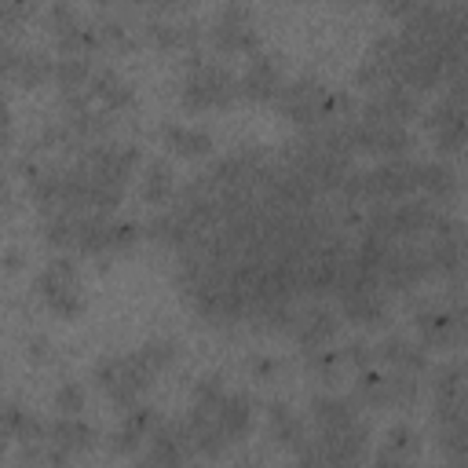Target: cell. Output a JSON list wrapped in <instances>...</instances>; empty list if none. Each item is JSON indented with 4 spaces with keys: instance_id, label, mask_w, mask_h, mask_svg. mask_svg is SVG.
Segmentation results:
<instances>
[{
    "instance_id": "obj_30",
    "label": "cell",
    "mask_w": 468,
    "mask_h": 468,
    "mask_svg": "<svg viewBox=\"0 0 468 468\" xmlns=\"http://www.w3.org/2000/svg\"><path fill=\"white\" fill-rule=\"evenodd\" d=\"M340 355H344V362L355 366V369H369V362L377 358V351H373L366 340H351V344H344Z\"/></svg>"
},
{
    "instance_id": "obj_20",
    "label": "cell",
    "mask_w": 468,
    "mask_h": 468,
    "mask_svg": "<svg viewBox=\"0 0 468 468\" xmlns=\"http://www.w3.org/2000/svg\"><path fill=\"white\" fill-rule=\"evenodd\" d=\"M355 402L369 406V410H384L391 406V373L384 369H358L355 377Z\"/></svg>"
},
{
    "instance_id": "obj_5",
    "label": "cell",
    "mask_w": 468,
    "mask_h": 468,
    "mask_svg": "<svg viewBox=\"0 0 468 468\" xmlns=\"http://www.w3.org/2000/svg\"><path fill=\"white\" fill-rule=\"evenodd\" d=\"M208 40L219 55H249L252 58L260 51V33H256L252 11L241 4H227L208 26Z\"/></svg>"
},
{
    "instance_id": "obj_26",
    "label": "cell",
    "mask_w": 468,
    "mask_h": 468,
    "mask_svg": "<svg viewBox=\"0 0 468 468\" xmlns=\"http://www.w3.org/2000/svg\"><path fill=\"white\" fill-rule=\"evenodd\" d=\"M51 406H55L58 417H80L84 406H88L84 384H80V380H62V384L55 388V395H51Z\"/></svg>"
},
{
    "instance_id": "obj_24",
    "label": "cell",
    "mask_w": 468,
    "mask_h": 468,
    "mask_svg": "<svg viewBox=\"0 0 468 468\" xmlns=\"http://www.w3.org/2000/svg\"><path fill=\"white\" fill-rule=\"evenodd\" d=\"M303 366H307V373H311V377H318L322 384H340V377H344V369H347L344 355H340V351H333V347L307 351V355H303Z\"/></svg>"
},
{
    "instance_id": "obj_34",
    "label": "cell",
    "mask_w": 468,
    "mask_h": 468,
    "mask_svg": "<svg viewBox=\"0 0 468 468\" xmlns=\"http://www.w3.org/2000/svg\"><path fill=\"white\" fill-rule=\"evenodd\" d=\"M369 468H417V464H413V457H399V453H391V450H380Z\"/></svg>"
},
{
    "instance_id": "obj_32",
    "label": "cell",
    "mask_w": 468,
    "mask_h": 468,
    "mask_svg": "<svg viewBox=\"0 0 468 468\" xmlns=\"http://www.w3.org/2000/svg\"><path fill=\"white\" fill-rule=\"evenodd\" d=\"M26 355H29V362H48L51 358V340L44 333L26 336Z\"/></svg>"
},
{
    "instance_id": "obj_40",
    "label": "cell",
    "mask_w": 468,
    "mask_h": 468,
    "mask_svg": "<svg viewBox=\"0 0 468 468\" xmlns=\"http://www.w3.org/2000/svg\"><path fill=\"white\" fill-rule=\"evenodd\" d=\"M230 468H260V464H252V461H238V464H230Z\"/></svg>"
},
{
    "instance_id": "obj_36",
    "label": "cell",
    "mask_w": 468,
    "mask_h": 468,
    "mask_svg": "<svg viewBox=\"0 0 468 468\" xmlns=\"http://www.w3.org/2000/svg\"><path fill=\"white\" fill-rule=\"evenodd\" d=\"M457 241H461V252H464V260H468V219H461V234H457Z\"/></svg>"
},
{
    "instance_id": "obj_10",
    "label": "cell",
    "mask_w": 468,
    "mask_h": 468,
    "mask_svg": "<svg viewBox=\"0 0 468 468\" xmlns=\"http://www.w3.org/2000/svg\"><path fill=\"white\" fill-rule=\"evenodd\" d=\"M377 351V358L384 362V366H391L395 373H410V377H424L428 373V347L420 344V340H410V336H402V333H388V336H380V344L373 347Z\"/></svg>"
},
{
    "instance_id": "obj_12",
    "label": "cell",
    "mask_w": 468,
    "mask_h": 468,
    "mask_svg": "<svg viewBox=\"0 0 468 468\" xmlns=\"http://www.w3.org/2000/svg\"><path fill=\"white\" fill-rule=\"evenodd\" d=\"M88 91H91V99L106 113H124V110L135 106V88L124 80V73L117 66H99L95 77H91V84H88Z\"/></svg>"
},
{
    "instance_id": "obj_17",
    "label": "cell",
    "mask_w": 468,
    "mask_h": 468,
    "mask_svg": "<svg viewBox=\"0 0 468 468\" xmlns=\"http://www.w3.org/2000/svg\"><path fill=\"white\" fill-rule=\"evenodd\" d=\"M461 179L446 161H420V197H428L435 208H450L457 201Z\"/></svg>"
},
{
    "instance_id": "obj_41",
    "label": "cell",
    "mask_w": 468,
    "mask_h": 468,
    "mask_svg": "<svg viewBox=\"0 0 468 468\" xmlns=\"http://www.w3.org/2000/svg\"><path fill=\"white\" fill-rule=\"evenodd\" d=\"M461 176H464V183H468V161H464V172H461Z\"/></svg>"
},
{
    "instance_id": "obj_2",
    "label": "cell",
    "mask_w": 468,
    "mask_h": 468,
    "mask_svg": "<svg viewBox=\"0 0 468 468\" xmlns=\"http://www.w3.org/2000/svg\"><path fill=\"white\" fill-rule=\"evenodd\" d=\"M91 380L110 395V402L121 410V417L128 410L139 406L143 391H150L154 384V373L150 366L139 358V351H128V355H102L95 366H91Z\"/></svg>"
},
{
    "instance_id": "obj_8",
    "label": "cell",
    "mask_w": 468,
    "mask_h": 468,
    "mask_svg": "<svg viewBox=\"0 0 468 468\" xmlns=\"http://www.w3.org/2000/svg\"><path fill=\"white\" fill-rule=\"evenodd\" d=\"M263 420H267V435L274 446L289 450V453H300L307 442H311V431H307V420L282 399L267 402L263 406Z\"/></svg>"
},
{
    "instance_id": "obj_16",
    "label": "cell",
    "mask_w": 468,
    "mask_h": 468,
    "mask_svg": "<svg viewBox=\"0 0 468 468\" xmlns=\"http://www.w3.org/2000/svg\"><path fill=\"white\" fill-rule=\"evenodd\" d=\"M161 143H165V150H172L176 157H208V154H212V132L201 128V124L165 121V124H161Z\"/></svg>"
},
{
    "instance_id": "obj_13",
    "label": "cell",
    "mask_w": 468,
    "mask_h": 468,
    "mask_svg": "<svg viewBox=\"0 0 468 468\" xmlns=\"http://www.w3.org/2000/svg\"><path fill=\"white\" fill-rule=\"evenodd\" d=\"M413 329L420 336L424 347H453L457 344V325H453V314L450 307L442 303H420L413 307Z\"/></svg>"
},
{
    "instance_id": "obj_23",
    "label": "cell",
    "mask_w": 468,
    "mask_h": 468,
    "mask_svg": "<svg viewBox=\"0 0 468 468\" xmlns=\"http://www.w3.org/2000/svg\"><path fill=\"white\" fill-rule=\"evenodd\" d=\"M464 388H468V362L453 358V362H439L431 369V395L435 399H450V395H457Z\"/></svg>"
},
{
    "instance_id": "obj_39",
    "label": "cell",
    "mask_w": 468,
    "mask_h": 468,
    "mask_svg": "<svg viewBox=\"0 0 468 468\" xmlns=\"http://www.w3.org/2000/svg\"><path fill=\"white\" fill-rule=\"evenodd\" d=\"M132 468H157V464H154L150 457H135V461H132Z\"/></svg>"
},
{
    "instance_id": "obj_25",
    "label": "cell",
    "mask_w": 468,
    "mask_h": 468,
    "mask_svg": "<svg viewBox=\"0 0 468 468\" xmlns=\"http://www.w3.org/2000/svg\"><path fill=\"white\" fill-rule=\"evenodd\" d=\"M135 351H139V358L150 366V373L157 377V373H165V369L176 362L179 344H176L172 336H150V340H146V344H139Z\"/></svg>"
},
{
    "instance_id": "obj_38",
    "label": "cell",
    "mask_w": 468,
    "mask_h": 468,
    "mask_svg": "<svg viewBox=\"0 0 468 468\" xmlns=\"http://www.w3.org/2000/svg\"><path fill=\"white\" fill-rule=\"evenodd\" d=\"M15 468H44V461H29V457H18Z\"/></svg>"
},
{
    "instance_id": "obj_11",
    "label": "cell",
    "mask_w": 468,
    "mask_h": 468,
    "mask_svg": "<svg viewBox=\"0 0 468 468\" xmlns=\"http://www.w3.org/2000/svg\"><path fill=\"white\" fill-rule=\"evenodd\" d=\"M179 197V186H176V168L165 161V157H150L143 161L139 168V201L165 212L172 201Z\"/></svg>"
},
{
    "instance_id": "obj_14",
    "label": "cell",
    "mask_w": 468,
    "mask_h": 468,
    "mask_svg": "<svg viewBox=\"0 0 468 468\" xmlns=\"http://www.w3.org/2000/svg\"><path fill=\"white\" fill-rule=\"evenodd\" d=\"M307 417H311L314 431H340V428H347V424L358 420V402H355V395L347 399V395L322 391V395L311 399Z\"/></svg>"
},
{
    "instance_id": "obj_31",
    "label": "cell",
    "mask_w": 468,
    "mask_h": 468,
    "mask_svg": "<svg viewBox=\"0 0 468 468\" xmlns=\"http://www.w3.org/2000/svg\"><path fill=\"white\" fill-rule=\"evenodd\" d=\"M278 369H282V362H278L274 355H252V358H249V373H252L256 380H274Z\"/></svg>"
},
{
    "instance_id": "obj_37",
    "label": "cell",
    "mask_w": 468,
    "mask_h": 468,
    "mask_svg": "<svg viewBox=\"0 0 468 468\" xmlns=\"http://www.w3.org/2000/svg\"><path fill=\"white\" fill-rule=\"evenodd\" d=\"M442 468H468V453H464V457H446Z\"/></svg>"
},
{
    "instance_id": "obj_19",
    "label": "cell",
    "mask_w": 468,
    "mask_h": 468,
    "mask_svg": "<svg viewBox=\"0 0 468 468\" xmlns=\"http://www.w3.org/2000/svg\"><path fill=\"white\" fill-rule=\"evenodd\" d=\"M7 80L22 84V88H40V84L55 80V58L48 51H40V48H22V55H18L15 69L7 73Z\"/></svg>"
},
{
    "instance_id": "obj_18",
    "label": "cell",
    "mask_w": 468,
    "mask_h": 468,
    "mask_svg": "<svg viewBox=\"0 0 468 468\" xmlns=\"http://www.w3.org/2000/svg\"><path fill=\"white\" fill-rule=\"evenodd\" d=\"M216 417H219L223 435H227L230 446H234V442H241V439L252 431V399H249L245 391H230V388H227V395L219 399Z\"/></svg>"
},
{
    "instance_id": "obj_27",
    "label": "cell",
    "mask_w": 468,
    "mask_h": 468,
    "mask_svg": "<svg viewBox=\"0 0 468 468\" xmlns=\"http://www.w3.org/2000/svg\"><path fill=\"white\" fill-rule=\"evenodd\" d=\"M384 450H391V453H399V457H413V453L420 450V435H417V428H413L410 420L391 424V428L384 431Z\"/></svg>"
},
{
    "instance_id": "obj_15",
    "label": "cell",
    "mask_w": 468,
    "mask_h": 468,
    "mask_svg": "<svg viewBox=\"0 0 468 468\" xmlns=\"http://www.w3.org/2000/svg\"><path fill=\"white\" fill-rule=\"evenodd\" d=\"M48 442L66 450L69 457H77V453H88L99 442V428L84 417H55L48 424Z\"/></svg>"
},
{
    "instance_id": "obj_1",
    "label": "cell",
    "mask_w": 468,
    "mask_h": 468,
    "mask_svg": "<svg viewBox=\"0 0 468 468\" xmlns=\"http://www.w3.org/2000/svg\"><path fill=\"white\" fill-rule=\"evenodd\" d=\"M238 99H241L238 77H234L223 62L205 58L201 48L186 51V77H183V84H179V102H183L190 113L230 110Z\"/></svg>"
},
{
    "instance_id": "obj_28",
    "label": "cell",
    "mask_w": 468,
    "mask_h": 468,
    "mask_svg": "<svg viewBox=\"0 0 468 468\" xmlns=\"http://www.w3.org/2000/svg\"><path fill=\"white\" fill-rule=\"evenodd\" d=\"M417 395H420V377H410V373H395L391 369V406L406 410V406L417 402Z\"/></svg>"
},
{
    "instance_id": "obj_3",
    "label": "cell",
    "mask_w": 468,
    "mask_h": 468,
    "mask_svg": "<svg viewBox=\"0 0 468 468\" xmlns=\"http://www.w3.org/2000/svg\"><path fill=\"white\" fill-rule=\"evenodd\" d=\"M37 296L48 303L51 314L58 318H77L84 311V292H80V271L69 256H51L37 278H33Z\"/></svg>"
},
{
    "instance_id": "obj_21",
    "label": "cell",
    "mask_w": 468,
    "mask_h": 468,
    "mask_svg": "<svg viewBox=\"0 0 468 468\" xmlns=\"http://www.w3.org/2000/svg\"><path fill=\"white\" fill-rule=\"evenodd\" d=\"M95 62L88 55H62L55 62V84H58V95L62 91H88L91 77H95Z\"/></svg>"
},
{
    "instance_id": "obj_33",
    "label": "cell",
    "mask_w": 468,
    "mask_h": 468,
    "mask_svg": "<svg viewBox=\"0 0 468 468\" xmlns=\"http://www.w3.org/2000/svg\"><path fill=\"white\" fill-rule=\"evenodd\" d=\"M450 314H453V325H457V344H461V347H468V300L453 303V307H450Z\"/></svg>"
},
{
    "instance_id": "obj_4",
    "label": "cell",
    "mask_w": 468,
    "mask_h": 468,
    "mask_svg": "<svg viewBox=\"0 0 468 468\" xmlns=\"http://www.w3.org/2000/svg\"><path fill=\"white\" fill-rule=\"evenodd\" d=\"M340 311L322 303V300H311V303H296L292 311V322L285 329V336H292V344L307 355V351H318V347H329L333 336L340 333Z\"/></svg>"
},
{
    "instance_id": "obj_29",
    "label": "cell",
    "mask_w": 468,
    "mask_h": 468,
    "mask_svg": "<svg viewBox=\"0 0 468 468\" xmlns=\"http://www.w3.org/2000/svg\"><path fill=\"white\" fill-rule=\"evenodd\" d=\"M143 442H146V439H143L139 431H132L128 424H117V428H113V435H110V450H113V453H121V457H124V453H135Z\"/></svg>"
},
{
    "instance_id": "obj_22",
    "label": "cell",
    "mask_w": 468,
    "mask_h": 468,
    "mask_svg": "<svg viewBox=\"0 0 468 468\" xmlns=\"http://www.w3.org/2000/svg\"><path fill=\"white\" fill-rule=\"evenodd\" d=\"M40 238L51 249H73L77 245V216L69 212H55V216H40Z\"/></svg>"
},
{
    "instance_id": "obj_9",
    "label": "cell",
    "mask_w": 468,
    "mask_h": 468,
    "mask_svg": "<svg viewBox=\"0 0 468 468\" xmlns=\"http://www.w3.org/2000/svg\"><path fill=\"white\" fill-rule=\"evenodd\" d=\"M388 292L384 289H347V292H336V311L344 322L351 325H384L388 322Z\"/></svg>"
},
{
    "instance_id": "obj_6",
    "label": "cell",
    "mask_w": 468,
    "mask_h": 468,
    "mask_svg": "<svg viewBox=\"0 0 468 468\" xmlns=\"http://www.w3.org/2000/svg\"><path fill=\"white\" fill-rule=\"evenodd\" d=\"M424 128L431 132V143H435L439 154H461L468 146V106L442 95L424 113Z\"/></svg>"
},
{
    "instance_id": "obj_35",
    "label": "cell",
    "mask_w": 468,
    "mask_h": 468,
    "mask_svg": "<svg viewBox=\"0 0 468 468\" xmlns=\"http://www.w3.org/2000/svg\"><path fill=\"white\" fill-rule=\"evenodd\" d=\"M4 267H7V274H15V271L22 267V249H15V245H11V249H7V256H4Z\"/></svg>"
},
{
    "instance_id": "obj_7",
    "label": "cell",
    "mask_w": 468,
    "mask_h": 468,
    "mask_svg": "<svg viewBox=\"0 0 468 468\" xmlns=\"http://www.w3.org/2000/svg\"><path fill=\"white\" fill-rule=\"evenodd\" d=\"M282 84H285L282 62H278V55H271V51H256V55L249 58V66L238 73V91H241V99H249V102H274L278 91H282Z\"/></svg>"
}]
</instances>
